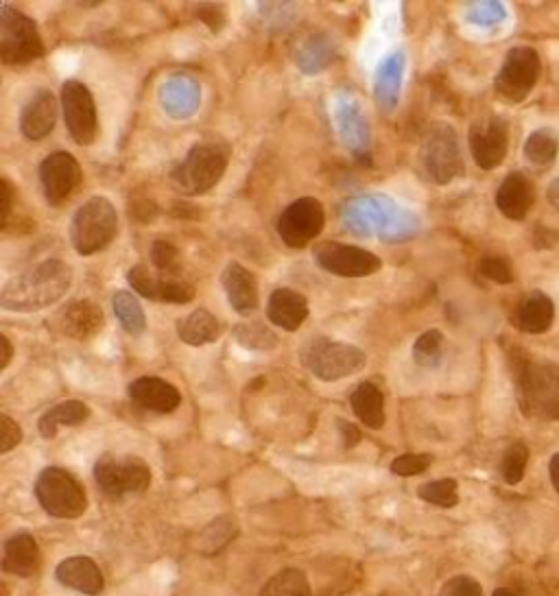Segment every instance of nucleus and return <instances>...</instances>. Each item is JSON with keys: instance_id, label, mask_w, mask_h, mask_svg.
Wrapping results in <instances>:
<instances>
[{"instance_id": "f257e3e1", "label": "nucleus", "mask_w": 559, "mask_h": 596, "mask_svg": "<svg viewBox=\"0 0 559 596\" xmlns=\"http://www.w3.org/2000/svg\"><path fill=\"white\" fill-rule=\"evenodd\" d=\"M343 228L354 236L404 243L420 232V219L387 195H356L339 210Z\"/></svg>"}, {"instance_id": "f03ea898", "label": "nucleus", "mask_w": 559, "mask_h": 596, "mask_svg": "<svg viewBox=\"0 0 559 596\" xmlns=\"http://www.w3.org/2000/svg\"><path fill=\"white\" fill-rule=\"evenodd\" d=\"M73 269L64 260L49 258L18 278L9 280L0 291V308L9 313H38L70 291Z\"/></svg>"}, {"instance_id": "7ed1b4c3", "label": "nucleus", "mask_w": 559, "mask_h": 596, "mask_svg": "<svg viewBox=\"0 0 559 596\" xmlns=\"http://www.w3.org/2000/svg\"><path fill=\"white\" fill-rule=\"evenodd\" d=\"M514 376L522 413L535 420L559 422V365L518 356Z\"/></svg>"}, {"instance_id": "20e7f679", "label": "nucleus", "mask_w": 559, "mask_h": 596, "mask_svg": "<svg viewBox=\"0 0 559 596\" xmlns=\"http://www.w3.org/2000/svg\"><path fill=\"white\" fill-rule=\"evenodd\" d=\"M228 160L230 147H225L223 142H197L190 147L186 158L175 164L171 182L184 195H204L221 182Z\"/></svg>"}, {"instance_id": "39448f33", "label": "nucleus", "mask_w": 559, "mask_h": 596, "mask_svg": "<svg viewBox=\"0 0 559 596\" xmlns=\"http://www.w3.org/2000/svg\"><path fill=\"white\" fill-rule=\"evenodd\" d=\"M118 214L114 204L103 195L90 197L70 221L68 236L79 256H94L114 241Z\"/></svg>"}, {"instance_id": "423d86ee", "label": "nucleus", "mask_w": 559, "mask_h": 596, "mask_svg": "<svg viewBox=\"0 0 559 596\" xmlns=\"http://www.w3.org/2000/svg\"><path fill=\"white\" fill-rule=\"evenodd\" d=\"M302 363L315 378L324 380V383H337V380L363 372L367 356L352 343L315 337L302 348Z\"/></svg>"}, {"instance_id": "0eeeda50", "label": "nucleus", "mask_w": 559, "mask_h": 596, "mask_svg": "<svg viewBox=\"0 0 559 596\" xmlns=\"http://www.w3.org/2000/svg\"><path fill=\"white\" fill-rule=\"evenodd\" d=\"M44 55V42L35 20L14 9L0 7V59L7 66H25Z\"/></svg>"}, {"instance_id": "6e6552de", "label": "nucleus", "mask_w": 559, "mask_h": 596, "mask_svg": "<svg viewBox=\"0 0 559 596\" xmlns=\"http://www.w3.org/2000/svg\"><path fill=\"white\" fill-rule=\"evenodd\" d=\"M35 498L40 507L53 518L75 520L88 507L83 485L64 468H46L35 481Z\"/></svg>"}, {"instance_id": "1a4fd4ad", "label": "nucleus", "mask_w": 559, "mask_h": 596, "mask_svg": "<svg viewBox=\"0 0 559 596\" xmlns=\"http://www.w3.org/2000/svg\"><path fill=\"white\" fill-rule=\"evenodd\" d=\"M420 164L428 180L439 186H446L463 175V158L457 131L437 123L428 131L420 149Z\"/></svg>"}, {"instance_id": "9d476101", "label": "nucleus", "mask_w": 559, "mask_h": 596, "mask_svg": "<svg viewBox=\"0 0 559 596\" xmlns=\"http://www.w3.org/2000/svg\"><path fill=\"white\" fill-rule=\"evenodd\" d=\"M94 481L99 490L110 498H121L127 494H145L151 485V470L147 461L140 457L103 455L94 463Z\"/></svg>"}, {"instance_id": "9b49d317", "label": "nucleus", "mask_w": 559, "mask_h": 596, "mask_svg": "<svg viewBox=\"0 0 559 596\" xmlns=\"http://www.w3.org/2000/svg\"><path fill=\"white\" fill-rule=\"evenodd\" d=\"M540 55L529 46L511 49L494 79V90L507 103L525 101L540 79Z\"/></svg>"}, {"instance_id": "f8f14e48", "label": "nucleus", "mask_w": 559, "mask_h": 596, "mask_svg": "<svg viewBox=\"0 0 559 596\" xmlns=\"http://www.w3.org/2000/svg\"><path fill=\"white\" fill-rule=\"evenodd\" d=\"M326 228L324 204L315 197H302L282 210L276 221V230L282 243L291 249H302Z\"/></svg>"}, {"instance_id": "ddd939ff", "label": "nucleus", "mask_w": 559, "mask_h": 596, "mask_svg": "<svg viewBox=\"0 0 559 596\" xmlns=\"http://www.w3.org/2000/svg\"><path fill=\"white\" fill-rule=\"evenodd\" d=\"M62 110L70 138L79 147H90L99 134L97 103L88 86L70 79L62 86Z\"/></svg>"}, {"instance_id": "4468645a", "label": "nucleus", "mask_w": 559, "mask_h": 596, "mask_svg": "<svg viewBox=\"0 0 559 596\" xmlns=\"http://www.w3.org/2000/svg\"><path fill=\"white\" fill-rule=\"evenodd\" d=\"M317 267L339 278H367L383 269V260L363 247L326 241L313 249Z\"/></svg>"}, {"instance_id": "2eb2a0df", "label": "nucleus", "mask_w": 559, "mask_h": 596, "mask_svg": "<svg viewBox=\"0 0 559 596\" xmlns=\"http://www.w3.org/2000/svg\"><path fill=\"white\" fill-rule=\"evenodd\" d=\"M335 125L339 138L354 160L372 164V129L352 94H341L335 101Z\"/></svg>"}, {"instance_id": "dca6fc26", "label": "nucleus", "mask_w": 559, "mask_h": 596, "mask_svg": "<svg viewBox=\"0 0 559 596\" xmlns=\"http://www.w3.org/2000/svg\"><path fill=\"white\" fill-rule=\"evenodd\" d=\"M83 171L73 153L55 151L40 164V182L51 206H62L81 186Z\"/></svg>"}, {"instance_id": "f3484780", "label": "nucleus", "mask_w": 559, "mask_h": 596, "mask_svg": "<svg viewBox=\"0 0 559 596\" xmlns=\"http://www.w3.org/2000/svg\"><path fill=\"white\" fill-rule=\"evenodd\" d=\"M470 151L472 158L477 162L479 169L492 171L496 166H501L507 149H509V127L503 118H487L483 123L470 127Z\"/></svg>"}, {"instance_id": "a211bd4d", "label": "nucleus", "mask_w": 559, "mask_h": 596, "mask_svg": "<svg viewBox=\"0 0 559 596\" xmlns=\"http://www.w3.org/2000/svg\"><path fill=\"white\" fill-rule=\"evenodd\" d=\"M127 282L132 284V289L145 297V300L153 302H162V304H177L184 306L188 302L195 300V286L180 280V278H160L153 276V273L145 265H136L129 269L127 273Z\"/></svg>"}, {"instance_id": "6ab92c4d", "label": "nucleus", "mask_w": 559, "mask_h": 596, "mask_svg": "<svg viewBox=\"0 0 559 596\" xmlns=\"http://www.w3.org/2000/svg\"><path fill=\"white\" fill-rule=\"evenodd\" d=\"M160 105L173 121H186L195 116L201 105V83L193 75H173L162 83Z\"/></svg>"}, {"instance_id": "aec40b11", "label": "nucleus", "mask_w": 559, "mask_h": 596, "mask_svg": "<svg viewBox=\"0 0 559 596\" xmlns=\"http://www.w3.org/2000/svg\"><path fill=\"white\" fill-rule=\"evenodd\" d=\"M129 398L136 404V407L166 415L180 409L182 404V393L175 385H171L169 380L158 378V376H142L136 378L132 385L127 389Z\"/></svg>"}, {"instance_id": "412c9836", "label": "nucleus", "mask_w": 559, "mask_h": 596, "mask_svg": "<svg viewBox=\"0 0 559 596\" xmlns=\"http://www.w3.org/2000/svg\"><path fill=\"white\" fill-rule=\"evenodd\" d=\"M105 317L101 308L92 300H75L66 304L55 317V326L64 337L75 341L92 339L101 332Z\"/></svg>"}, {"instance_id": "4be33fe9", "label": "nucleus", "mask_w": 559, "mask_h": 596, "mask_svg": "<svg viewBox=\"0 0 559 596\" xmlns=\"http://www.w3.org/2000/svg\"><path fill=\"white\" fill-rule=\"evenodd\" d=\"M221 284L225 295H228L230 306L241 317H247L256 311L260 302L258 280L252 271L241 265V262L232 260L225 265L221 273Z\"/></svg>"}, {"instance_id": "5701e85b", "label": "nucleus", "mask_w": 559, "mask_h": 596, "mask_svg": "<svg viewBox=\"0 0 559 596\" xmlns=\"http://www.w3.org/2000/svg\"><path fill=\"white\" fill-rule=\"evenodd\" d=\"M55 577L62 586L88 596H99L105 588L101 568L88 555H75L64 559V562L57 566Z\"/></svg>"}, {"instance_id": "b1692460", "label": "nucleus", "mask_w": 559, "mask_h": 596, "mask_svg": "<svg viewBox=\"0 0 559 596\" xmlns=\"http://www.w3.org/2000/svg\"><path fill=\"white\" fill-rule=\"evenodd\" d=\"M57 121V101L51 90L40 88L31 101L22 107L20 131L29 140H44L55 129Z\"/></svg>"}, {"instance_id": "393cba45", "label": "nucleus", "mask_w": 559, "mask_h": 596, "mask_svg": "<svg viewBox=\"0 0 559 596\" xmlns=\"http://www.w3.org/2000/svg\"><path fill=\"white\" fill-rule=\"evenodd\" d=\"M308 313H311V308H308L306 297L293 289H287V286H280L269 295L267 319L280 330H300L308 319Z\"/></svg>"}, {"instance_id": "a878e982", "label": "nucleus", "mask_w": 559, "mask_h": 596, "mask_svg": "<svg viewBox=\"0 0 559 596\" xmlns=\"http://www.w3.org/2000/svg\"><path fill=\"white\" fill-rule=\"evenodd\" d=\"M40 546L27 531H20L5 542L3 551V572L20 579H29L40 570Z\"/></svg>"}, {"instance_id": "bb28decb", "label": "nucleus", "mask_w": 559, "mask_h": 596, "mask_svg": "<svg viewBox=\"0 0 559 596\" xmlns=\"http://www.w3.org/2000/svg\"><path fill=\"white\" fill-rule=\"evenodd\" d=\"M535 188L527 175L509 173L496 190V208L511 221H522L533 208Z\"/></svg>"}, {"instance_id": "cd10ccee", "label": "nucleus", "mask_w": 559, "mask_h": 596, "mask_svg": "<svg viewBox=\"0 0 559 596\" xmlns=\"http://www.w3.org/2000/svg\"><path fill=\"white\" fill-rule=\"evenodd\" d=\"M404 68H407V57L404 53L389 55L383 64L378 66L374 81V99L380 112L391 114L400 103V88L404 79Z\"/></svg>"}, {"instance_id": "c85d7f7f", "label": "nucleus", "mask_w": 559, "mask_h": 596, "mask_svg": "<svg viewBox=\"0 0 559 596\" xmlns=\"http://www.w3.org/2000/svg\"><path fill=\"white\" fill-rule=\"evenodd\" d=\"M555 319V306L553 302L540 291H533L527 297H522V302L514 311V326L529 335H542V332L553 326Z\"/></svg>"}, {"instance_id": "c756f323", "label": "nucleus", "mask_w": 559, "mask_h": 596, "mask_svg": "<svg viewBox=\"0 0 559 596\" xmlns=\"http://www.w3.org/2000/svg\"><path fill=\"white\" fill-rule=\"evenodd\" d=\"M335 59H337V42L330 33L311 35V38L297 49V55H295L297 68H300L308 77L324 73L326 68L335 64Z\"/></svg>"}, {"instance_id": "7c9ffc66", "label": "nucleus", "mask_w": 559, "mask_h": 596, "mask_svg": "<svg viewBox=\"0 0 559 596\" xmlns=\"http://www.w3.org/2000/svg\"><path fill=\"white\" fill-rule=\"evenodd\" d=\"M177 337L182 343L193 345V348H201V345H208L219 341L221 337V321L214 317L206 308H199V311L190 313L177 321Z\"/></svg>"}, {"instance_id": "2f4dec72", "label": "nucleus", "mask_w": 559, "mask_h": 596, "mask_svg": "<svg viewBox=\"0 0 559 596\" xmlns=\"http://www.w3.org/2000/svg\"><path fill=\"white\" fill-rule=\"evenodd\" d=\"M350 404L354 415L367 428L380 431L385 426V396L374 383H361L356 387L350 396Z\"/></svg>"}, {"instance_id": "473e14b6", "label": "nucleus", "mask_w": 559, "mask_h": 596, "mask_svg": "<svg viewBox=\"0 0 559 596\" xmlns=\"http://www.w3.org/2000/svg\"><path fill=\"white\" fill-rule=\"evenodd\" d=\"M90 417V409L81 400H66L55 404L53 409L46 411L40 422V435L44 439H53L62 426H79Z\"/></svg>"}, {"instance_id": "72a5a7b5", "label": "nucleus", "mask_w": 559, "mask_h": 596, "mask_svg": "<svg viewBox=\"0 0 559 596\" xmlns=\"http://www.w3.org/2000/svg\"><path fill=\"white\" fill-rule=\"evenodd\" d=\"M234 341L249 352H271L278 348L280 337L263 321H243L232 330Z\"/></svg>"}, {"instance_id": "f704fd0d", "label": "nucleus", "mask_w": 559, "mask_h": 596, "mask_svg": "<svg viewBox=\"0 0 559 596\" xmlns=\"http://www.w3.org/2000/svg\"><path fill=\"white\" fill-rule=\"evenodd\" d=\"M114 315L118 319V324L123 326V330L127 335L132 337H140L142 332L147 330V315H145V308L140 306V302L136 300L134 293L129 291H116L114 293Z\"/></svg>"}, {"instance_id": "c9c22d12", "label": "nucleus", "mask_w": 559, "mask_h": 596, "mask_svg": "<svg viewBox=\"0 0 559 596\" xmlns=\"http://www.w3.org/2000/svg\"><path fill=\"white\" fill-rule=\"evenodd\" d=\"M260 596H311V586L302 570L287 568L265 583Z\"/></svg>"}, {"instance_id": "e433bc0d", "label": "nucleus", "mask_w": 559, "mask_h": 596, "mask_svg": "<svg viewBox=\"0 0 559 596\" xmlns=\"http://www.w3.org/2000/svg\"><path fill=\"white\" fill-rule=\"evenodd\" d=\"M444 332L426 330L418 341L413 343V361L424 369H433L444 359Z\"/></svg>"}, {"instance_id": "4c0bfd02", "label": "nucleus", "mask_w": 559, "mask_h": 596, "mask_svg": "<svg viewBox=\"0 0 559 596\" xmlns=\"http://www.w3.org/2000/svg\"><path fill=\"white\" fill-rule=\"evenodd\" d=\"M557 151H559V140L555 136V131L549 127L533 131L525 145L527 158L538 166L551 164L557 158Z\"/></svg>"}, {"instance_id": "58836bf2", "label": "nucleus", "mask_w": 559, "mask_h": 596, "mask_svg": "<svg viewBox=\"0 0 559 596\" xmlns=\"http://www.w3.org/2000/svg\"><path fill=\"white\" fill-rule=\"evenodd\" d=\"M418 496L435 507L450 509V507L459 505V485L453 479L431 481V483H424L420 487Z\"/></svg>"}, {"instance_id": "ea45409f", "label": "nucleus", "mask_w": 559, "mask_h": 596, "mask_svg": "<svg viewBox=\"0 0 559 596\" xmlns=\"http://www.w3.org/2000/svg\"><path fill=\"white\" fill-rule=\"evenodd\" d=\"M527 463H529V448L522 444V441L511 444L505 452L503 463H501V474H503L505 483L518 485L522 481V476H525Z\"/></svg>"}, {"instance_id": "a19ab883", "label": "nucleus", "mask_w": 559, "mask_h": 596, "mask_svg": "<svg viewBox=\"0 0 559 596\" xmlns=\"http://www.w3.org/2000/svg\"><path fill=\"white\" fill-rule=\"evenodd\" d=\"M433 457L424 455V452H407V455H400L391 461V472L396 476H418L431 468Z\"/></svg>"}, {"instance_id": "79ce46f5", "label": "nucleus", "mask_w": 559, "mask_h": 596, "mask_svg": "<svg viewBox=\"0 0 559 596\" xmlns=\"http://www.w3.org/2000/svg\"><path fill=\"white\" fill-rule=\"evenodd\" d=\"M479 273L483 278L492 280L496 284H511L514 282V271H511L509 262L501 256H485L479 262Z\"/></svg>"}, {"instance_id": "37998d69", "label": "nucleus", "mask_w": 559, "mask_h": 596, "mask_svg": "<svg viewBox=\"0 0 559 596\" xmlns=\"http://www.w3.org/2000/svg\"><path fill=\"white\" fill-rule=\"evenodd\" d=\"M505 18V9L501 3H472L468 9V20L472 25H481V27H490L501 22Z\"/></svg>"}, {"instance_id": "c03bdc74", "label": "nucleus", "mask_w": 559, "mask_h": 596, "mask_svg": "<svg viewBox=\"0 0 559 596\" xmlns=\"http://www.w3.org/2000/svg\"><path fill=\"white\" fill-rule=\"evenodd\" d=\"M439 596H483V588L474 577L457 575L444 583L442 590H439Z\"/></svg>"}, {"instance_id": "a18cd8bd", "label": "nucleus", "mask_w": 559, "mask_h": 596, "mask_svg": "<svg viewBox=\"0 0 559 596\" xmlns=\"http://www.w3.org/2000/svg\"><path fill=\"white\" fill-rule=\"evenodd\" d=\"M22 441V428L18 422L11 420L7 413L0 415V452L7 455V452L14 450Z\"/></svg>"}, {"instance_id": "49530a36", "label": "nucleus", "mask_w": 559, "mask_h": 596, "mask_svg": "<svg viewBox=\"0 0 559 596\" xmlns=\"http://www.w3.org/2000/svg\"><path fill=\"white\" fill-rule=\"evenodd\" d=\"M177 256H180L177 254V247L171 245L169 241H156L151 245V262H153V267L160 271L173 269Z\"/></svg>"}, {"instance_id": "de8ad7c7", "label": "nucleus", "mask_w": 559, "mask_h": 596, "mask_svg": "<svg viewBox=\"0 0 559 596\" xmlns=\"http://www.w3.org/2000/svg\"><path fill=\"white\" fill-rule=\"evenodd\" d=\"M197 14H199L201 22H204V25H206L210 31H214V33H219V31L225 27V11H223V7L217 5V3L201 5Z\"/></svg>"}, {"instance_id": "09e8293b", "label": "nucleus", "mask_w": 559, "mask_h": 596, "mask_svg": "<svg viewBox=\"0 0 559 596\" xmlns=\"http://www.w3.org/2000/svg\"><path fill=\"white\" fill-rule=\"evenodd\" d=\"M11 201H14V186L9 184L7 177H3V180H0V230L9 228Z\"/></svg>"}, {"instance_id": "8fccbe9b", "label": "nucleus", "mask_w": 559, "mask_h": 596, "mask_svg": "<svg viewBox=\"0 0 559 596\" xmlns=\"http://www.w3.org/2000/svg\"><path fill=\"white\" fill-rule=\"evenodd\" d=\"M132 217L140 223H151L160 217V208L151 199H138L132 204Z\"/></svg>"}, {"instance_id": "3c124183", "label": "nucleus", "mask_w": 559, "mask_h": 596, "mask_svg": "<svg viewBox=\"0 0 559 596\" xmlns=\"http://www.w3.org/2000/svg\"><path fill=\"white\" fill-rule=\"evenodd\" d=\"M337 424H339V431L343 435V444H346V448H354L356 444H359V441H361L359 428H356L350 422H346V420H337Z\"/></svg>"}, {"instance_id": "603ef678", "label": "nucleus", "mask_w": 559, "mask_h": 596, "mask_svg": "<svg viewBox=\"0 0 559 596\" xmlns=\"http://www.w3.org/2000/svg\"><path fill=\"white\" fill-rule=\"evenodd\" d=\"M0 348H3V359H0V372H5L11 359H14V345H11L7 335H0Z\"/></svg>"}, {"instance_id": "864d4df0", "label": "nucleus", "mask_w": 559, "mask_h": 596, "mask_svg": "<svg viewBox=\"0 0 559 596\" xmlns=\"http://www.w3.org/2000/svg\"><path fill=\"white\" fill-rule=\"evenodd\" d=\"M171 212L173 217H180V219H197L195 212L199 210L193 204H186V201H177V204L171 208Z\"/></svg>"}, {"instance_id": "5fc2aeb1", "label": "nucleus", "mask_w": 559, "mask_h": 596, "mask_svg": "<svg viewBox=\"0 0 559 596\" xmlns=\"http://www.w3.org/2000/svg\"><path fill=\"white\" fill-rule=\"evenodd\" d=\"M546 197H549V204L559 212V177L549 186V190H546Z\"/></svg>"}, {"instance_id": "6e6d98bb", "label": "nucleus", "mask_w": 559, "mask_h": 596, "mask_svg": "<svg viewBox=\"0 0 559 596\" xmlns=\"http://www.w3.org/2000/svg\"><path fill=\"white\" fill-rule=\"evenodd\" d=\"M549 474H551V481H553V487L555 492L559 494V455H555L551 459V466H549Z\"/></svg>"}, {"instance_id": "4d7b16f0", "label": "nucleus", "mask_w": 559, "mask_h": 596, "mask_svg": "<svg viewBox=\"0 0 559 596\" xmlns=\"http://www.w3.org/2000/svg\"><path fill=\"white\" fill-rule=\"evenodd\" d=\"M492 596H527V592H522L518 588H498L494 590Z\"/></svg>"}, {"instance_id": "13d9d810", "label": "nucleus", "mask_w": 559, "mask_h": 596, "mask_svg": "<svg viewBox=\"0 0 559 596\" xmlns=\"http://www.w3.org/2000/svg\"><path fill=\"white\" fill-rule=\"evenodd\" d=\"M0 596H9V592H7V586H5V583H0Z\"/></svg>"}]
</instances>
